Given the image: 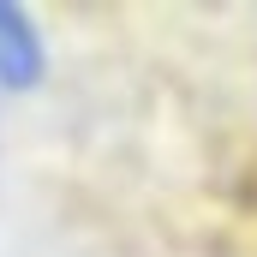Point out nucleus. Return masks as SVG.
I'll list each match as a JSON object with an SVG mask.
<instances>
[{"label":"nucleus","mask_w":257,"mask_h":257,"mask_svg":"<svg viewBox=\"0 0 257 257\" xmlns=\"http://www.w3.org/2000/svg\"><path fill=\"white\" fill-rule=\"evenodd\" d=\"M48 78V48H42V30L24 6L0 0V90H36Z\"/></svg>","instance_id":"obj_1"}]
</instances>
